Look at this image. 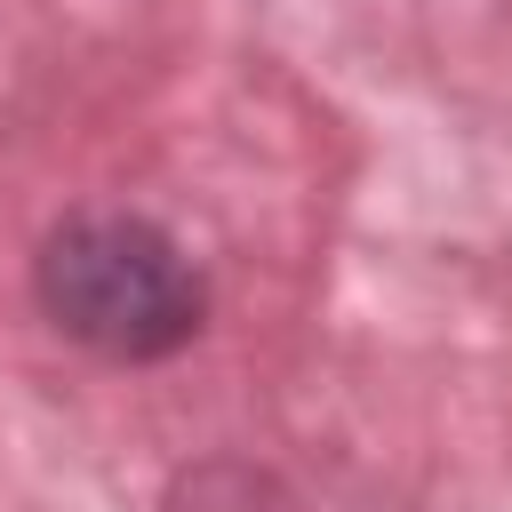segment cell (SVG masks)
I'll use <instances>...</instances> for the list:
<instances>
[{
	"label": "cell",
	"instance_id": "6da1fadb",
	"mask_svg": "<svg viewBox=\"0 0 512 512\" xmlns=\"http://www.w3.org/2000/svg\"><path fill=\"white\" fill-rule=\"evenodd\" d=\"M32 288H40V312L104 360H160V352L192 344L200 304H208L192 256L160 224L120 216V208L64 216L40 240Z\"/></svg>",
	"mask_w": 512,
	"mask_h": 512
}]
</instances>
